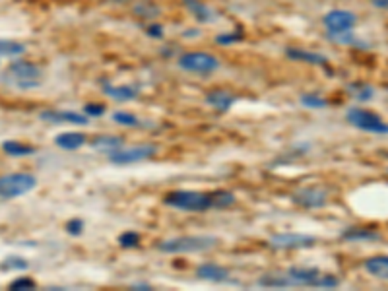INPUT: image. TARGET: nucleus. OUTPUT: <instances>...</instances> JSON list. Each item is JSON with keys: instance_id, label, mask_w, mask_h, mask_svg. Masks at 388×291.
<instances>
[{"instance_id": "obj_14", "label": "nucleus", "mask_w": 388, "mask_h": 291, "mask_svg": "<svg viewBox=\"0 0 388 291\" xmlns=\"http://www.w3.org/2000/svg\"><path fill=\"white\" fill-rule=\"evenodd\" d=\"M284 53H286L288 58L297 60V62H307V65H312V67H324V65H326V56L321 55V53H315V51H305V49H297V47H288Z\"/></svg>"}, {"instance_id": "obj_9", "label": "nucleus", "mask_w": 388, "mask_h": 291, "mask_svg": "<svg viewBox=\"0 0 388 291\" xmlns=\"http://www.w3.org/2000/svg\"><path fill=\"white\" fill-rule=\"evenodd\" d=\"M322 23L326 27V34H345L355 27L357 16L350 10H332L322 18Z\"/></svg>"}, {"instance_id": "obj_33", "label": "nucleus", "mask_w": 388, "mask_h": 291, "mask_svg": "<svg viewBox=\"0 0 388 291\" xmlns=\"http://www.w3.org/2000/svg\"><path fill=\"white\" fill-rule=\"evenodd\" d=\"M12 291H22V290H35V281L32 278H27V276H20V278H16L14 281H10V286H8Z\"/></svg>"}, {"instance_id": "obj_36", "label": "nucleus", "mask_w": 388, "mask_h": 291, "mask_svg": "<svg viewBox=\"0 0 388 291\" xmlns=\"http://www.w3.org/2000/svg\"><path fill=\"white\" fill-rule=\"evenodd\" d=\"M84 113H86L88 117H101V115L105 113V107H103L101 103H88V105L84 107Z\"/></svg>"}, {"instance_id": "obj_16", "label": "nucleus", "mask_w": 388, "mask_h": 291, "mask_svg": "<svg viewBox=\"0 0 388 291\" xmlns=\"http://www.w3.org/2000/svg\"><path fill=\"white\" fill-rule=\"evenodd\" d=\"M122 144H124V140H122L121 136L111 135H101L91 140V148H93L95 152H101V154H113V152H117L119 148H122Z\"/></svg>"}, {"instance_id": "obj_20", "label": "nucleus", "mask_w": 388, "mask_h": 291, "mask_svg": "<svg viewBox=\"0 0 388 291\" xmlns=\"http://www.w3.org/2000/svg\"><path fill=\"white\" fill-rule=\"evenodd\" d=\"M365 270L380 280H388V257L387 255H380V257H371L365 260Z\"/></svg>"}, {"instance_id": "obj_3", "label": "nucleus", "mask_w": 388, "mask_h": 291, "mask_svg": "<svg viewBox=\"0 0 388 291\" xmlns=\"http://www.w3.org/2000/svg\"><path fill=\"white\" fill-rule=\"evenodd\" d=\"M37 187V179L32 173H8L0 177V198L12 200L32 192Z\"/></svg>"}, {"instance_id": "obj_6", "label": "nucleus", "mask_w": 388, "mask_h": 291, "mask_svg": "<svg viewBox=\"0 0 388 291\" xmlns=\"http://www.w3.org/2000/svg\"><path fill=\"white\" fill-rule=\"evenodd\" d=\"M347 123L354 124L355 128L373 132V135H388V124L383 121V117L377 113L361 109V107H352L345 113Z\"/></svg>"}, {"instance_id": "obj_27", "label": "nucleus", "mask_w": 388, "mask_h": 291, "mask_svg": "<svg viewBox=\"0 0 388 291\" xmlns=\"http://www.w3.org/2000/svg\"><path fill=\"white\" fill-rule=\"evenodd\" d=\"M328 39H332V43H340V45H352V47H367L365 43H359L361 39H357L355 35H352V32H345V34H326Z\"/></svg>"}, {"instance_id": "obj_25", "label": "nucleus", "mask_w": 388, "mask_h": 291, "mask_svg": "<svg viewBox=\"0 0 388 291\" xmlns=\"http://www.w3.org/2000/svg\"><path fill=\"white\" fill-rule=\"evenodd\" d=\"M25 53V45L14 39H0V56H20Z\"/></svg>"}, {"instance_id": "obj_2", "label": "nucleus", "mask_w": 388, "mask_h": 291, "mask_svg": "<svg viewBox=\"0 0 388 291\" xmlns=\"http://www.w3.org/2000/svg\"><path fill=\"white\" fill-rule=\"evenodd\" d=\"M167 206L183 210V212H206L214 208L212 202V192H198V191H175L169 192L163 198Z\"/></svg>"}, {"instance_id": "obj_21", "label": "nucleus", "mask_w": 388, "mask_h": 291, "mask_svg": "<svg viewBox=\"0 0 388 291\" xmlns=\"http://www.w3.org/2000/svg\"><path fill=\"white\" fill-rule=\"evenodd\" d=\"M258 286H264V288H291L293 281L289 278L288 272H270V274H264L258 280Z\"/></svg>"}, {"instance_id": "obj_8", "label": "nucleus", "mask_w": 388, "mask_h": 291, "mask_svg": "<svg viewBox=\"0 0 388 291\" xmlns=\"http://www.w3.org/2000/svg\"><path fill=\"white\" fill-rule=\"evenodd\" d=\"M270 246L276 251H293V248H309L317 245V237L307 233H277L270 237Z\"/></svg>"}, {"instance_id": "obj_5", "label": "nucleus", "mask_w": 388, "mask_h": 291, "mask_svg": "<svg viewBox=\"0 0 388 291\" xmlns=\"http://www.w3.org/2000/svg\"><path fill=\"white\" fill-rule=\"evenodd\" d=\"M179 67L192 74H200V76H208L214 74L220 68V60L218 56L212 53H204V51H192V53H183L179 56Z\"/></svg>"}, {"instance_id": "obj_28", "label": "nucleus", "mask_w": 388, "mask_h": 291, "mask_svg": "<svg viewBox=\"0 0 388 291\" xmlns=\"http://www.w3.org/2000/svg\"><path fill=\"white\" fill-rule=\"evenodd\" d=\"M347 91L357 101H369L373 97V88L367 86V84H352V86H347Z\"/></svg>"}, {"instance_id": "obj_7", "label": "nucleus", "mask_w": 388, "mask_h": 291, "mask_svg": "<svg viewBox=\"0 0 388 291\" xmlns=\"http://www.w3.org/2000/svg\"><path fill=\"white\" fill-rule=\"evenodd\" d=\"M157 154L155 146H134V148H119L117 152L109 154V161L113 165H133L138 161H146Z\"/></svg>"}, {"instance_id": "obj_4", "label": "nucleus", "mask_w": 388, "mask_h": 291, "mask_svg": "<svg viewBox=\"0 0 388 291\" xmlns=\"http://www.w3.org/2000/svg\"><path fill=\"white\" fill-rule=\"evenodd\" d=\"M6 76L23 90H32L39 84V80L43 78V70L37 67L32 60H14L8 70H6Z\"/></svg>"}, {"instance_id": "obj_1", "label": "nucleus", "mask_w": 388, "mask_h": 291, "mask_svg": "<svg viewBox=\"0 0 388 291\" xmlns=\"http://www.w3.org/2000/svg\"><path fill=\"white\" fill-rule=\"evenodd\" d=\"M220 243L214 235H181L157 243V251L166 255H187V253H204Z\"/></svg>"}, {"instance_id": "obj_39", "label": "nucleus", "mask_w": 388, "mask_h": 291, "mask_svg": "<svg viewBox=\"0 0 388 291\" xmlns=\"http://www.w3.org/2000/svg\"><path fill=\"white\" fill-rule=\"evenodd\" d=\"M371 4L378 10H388V0H371Z\"/></svg>"}, {"instance_id": "obj_13", "label": "nucleus", "mask_w": 388, "mask_h": 291, "mask_svg": "<svg viewBox=\"0 0 388 291\" xmlns=\"http://www.w3.org/2000/svg\"><path fill=\"white\" fill-rule=\"evenodd\" d=\"M196 276L200 280L204 281H214V283H220L229 278V270L223 268L216 262H202L198 268H196Z\"/></svg>"}, {"instance_id": "obj_12", "label": "nucleus", "mask_w": 388, "mask_h": 291, "mask_svg": "<svg viewBox=\"0 0 388 291\" xmlns=\"http://www.w3.org/2000/svg\"><path fill=\"white\" fill-rule=\"evenodd\" d=\"M289 278L293 281V286H307L315 288V283L319 280L322 272L319 268H309V266H291L288 270Z\"/></svg>"}, {"instance_id": "obj_30", "label": "nucleus", "mask_w": 388, "mask_h": 291, "mask_svg": "<svg viewBox=\"0 0 388 291\" xmlns=\"http://www.w3.org/2000/svg\"><path fill=\"white\" fill-rule=\"evenodd\" d=\"M113 121L117 124H122V126H138V124H140L138 117L128 111L113 113Z\"/></svg>"}, {"instance_id": "obj_32", "label": "nucleus", "mask_w": 388, "mask_h": 291, "mask_svg": "<svg viewBox=\"0 0 388 291\" xmlns=\"http://www.w3.org/2000/svg\"><path fill=\"white\" fill-rule=\"evenodd\" d=\"M338 286H340V280L332 274H321L317 283H315V288H322V290H334Z\"/></svg>"}, {"instance_id": "obj_35", "label": "nucleus", "mask_w": 388, "mask_h": 291, "mask_svg": "<svg viewBox=\"0 0 388 291\" xmlns=\"http://www.w3.org/2000/svg\"><path fill=\"white\" fill-rule=\"evenodd\" d=\"M243 39V34H239V32H233V34H223V35H218L216 37V41L220 43V45H231V43H237V41H241Z\"/></svg>"}, {"instance_id": "obj_19", "label": "nucleus", "mask_w": 388, "mask_h": 291, "mask_svg": "<svg viewBox=\"0 0 388 291\" xmlns=\"http://www.w3.org/2000/svg\"><path fill=\"white\" fill-rule=\"evenodd\" d=\"M344 241H378L380 233L371 229V227H347L344 233H342Z\"/></svg>"}, {"instance_id": "obj_11", "label": "nucleus", "mask_w": 388, "mask_h": 291, "mask_svg": "<svg viewBox=\"0 0 388 291\" xmlns=\"http://www.w3.org/2000/svg\"><path fill=\"white\" fill-rule=\"evenodd\" d=\"M39 119L43 123L53 124H78V126H86L89 123L88 115L74 111H58V109H45L39 113Z\"/></svg>"}, {"instance_id": "obj_34", "label": "nucleus", "mask_w": 388, "mask_h": 291, "mask_svg": "<svg viewBox=\"0 0 388 291\" xmlns=\"http://www.w3.org/2000/svg\"><path fill=\"white\" fill-rule=\"evenodd\" d=\"M27 266H30L27 260H23L20 257H8L2 262V268L4 270H25Z\"/></svg>"}, {"instance_id": "obj_26", "label": "nucleus", "mask_w": 388, "mask_h": 291, "mask_svg": "<svg viewBox=\"0 0 388 291\" xmlns=\"http://www.w3.org/2000/svg\"><path fill=\"white\" fill-rule=\"evenodd\" d=\"M212 202H214V210H223L235 204V194L229 191H216L212 192Z\"/></svg>"}, {"instance_id": "obj_18", "label": "nucleus", "mask_w": 388, "mask_h": 291, "mask_svg": "<svg viewBox=\"0 0 388 291\" xmlns=\"http://www.w3.org/2000/svg\"><path fill=\"white\" fill-rule=\"evenodd\" d=\"M86 142H88V138L82 132H62V135H58L55 138V144L60 150H67V152H74L78 148H82Z\"/></svg>"}, {"instance_id": "obj_10", "label": "nucleus", "mask_w": 388, "mask_h": 291, "mask_svg": "<svg viewBox=\"0 0 388 291\" xmlns=\"http://www.w3.org/2000/svg\"><path fill=\"white\" fill-rule=\"evenodd\" d=\"M293 202L301 206V208H322L328 202V192L321 189V187H303L291 194Z\"/></svg>"}, {"instance_id": "obj_23", "label": "nucleus", "mask_w": 388, "mask_h": 291, "mask_svg": "<svg viewBox=\"0 0 388 291\" xmlns=\"http://www.w3.org/2000/svg\"><path fill=\"white\" fill-rule=\"evenodd\" d=\"M134 14L138 16V18H142V20H154L157 18L161 10H159V6L154 4V2H150V0H142V2H138L136 6H134Z\"/></svg>"}, {"instance_id": "obj_29", "label": "nucleus", "mask_w": 388, "mask_h": 291, "mask_svg": "<svg viewBox=\"0 0 388 291\" xmlns=\"http://www.w3.org/2000/svg\"><path fill=\"white\" fill-rule=\"evenodd\" d=\"M301 105H305L309 109H324V107H328V101L321 97V95H317V93H303L301 95Z\"/></svg>"}, {"instance_id": "obj_22", "label": "nucleus", "mask_w": 388, "mask_h": 291, "mask_svg": "<svg viewBox=\"0 0 388 291\" xmlns=\"http://www.w3.org/2000/svg\"><path fill=\"white\" fill-rule=\"evenodd\" d=\"M2 150H4V154H8L12 157H27V156H34L35 150L34 146L30 144H23V142H18V140H6V142H2Z\"/></svg>"}, {"instance_id": "obj_31", "label": "nucleus", "mask_w": 388, "mask_h": 291, "mask_svg": "<svg viewBox=\"0 0 388 291\" xmlns=\"http://www.w3.org/2000/svg\"><path fill=\"white\" fill-rule=\"evenodd\" d=\"M119 245H121L122 248H134V246L140 245V235H138L136 231H124V233H121V237H119Z\"/></svg>"}, {"instance_id": "obj_17", "label": "nucleus", "mask_w": 388, "mask_h": 291, "mask_svg": "<svg viewBox=\"0 0 388 291\" xmlns=\"http://www.w3.org/2000/svg\"><path fill=\"white\" fill-rule=\"evenodd\" d=\"M103 93L109 95L111 100L130 101L138 97L140 90L136 86H111V84H103Z\"/></svg>"}, {"instance_id": "obj_15", "label": "nucleus", "mask_w": 388, "mask_h": 291, "mask_svg": "<svg viewBox=\"0 0 388 291\" xmlns=\"http://www.w3.org/2000/svg\"><path fill=\"white\" fill-rule=\"evenodd\" d=\"M206 103L216 111H229L235 105V95L225 90H214L206 95Z\"/></svg>"}, {"instance_id": "obj_37", "label": "nucleus", "mask_w": 388, "mask_h": 291, "mask_svg": "<svg viewBox=\"0 0 388 291\" xmlns=\"http://www.w3.org/2000/svg\"><path fill=\"white\" fill-rule=\"evenodd\" d=\"M67 231L70 235H80L82 231H84V222L82 220H70L67 224Z\"/></svg>"}, {"instance_id": "obj_38", "label": "nucleus", "mask_w": 388, "mask_h": 291, "mask_svg": "<svg viewBox=\"0 0 388 291\" xmlns=\"http://www.w3.org/2000/svg\"><path fill=\"white\" fill-rule=\"evenodd\" d=\"M146 34L152 35V37H161V35H163V27L157 25V23H152V25L146 27Z\"/></svg>"}, {"instance_id": "obj_24", "label": "nucleus", "mask_w": 388, "mask_h": 291, "mask_svg": "<svg viewBox=\"0 0 388 291\" xmlns=\"http://www.w3.org/2000/svg\"><path fill=\"white\" fill-rule=\"evenodd\" d=\"M187 6H189V10L192 12V16L194 18H198L200 22H208V20H212V10L204 4V2H200V0H183Z\"/></svg>"}]
</instances>
